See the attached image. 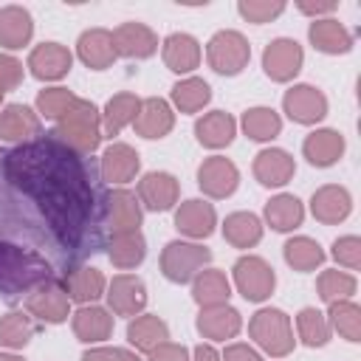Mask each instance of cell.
Instances as JSON below:
<instances>
[{
	"instance_id": "cell-1",
	"label": "cell",
	"mask_w": 361,
	"mask_h": 361,
	"mask_svg": "<svg viewBox=\"0 0 361 361\" xmlns=\"http://www.w3.org/2000/svg\"><path fill=\"white\" fill-rule=\"evenodd\" d=\"M3 175L39 206L51 234L62 245L73 248L82 243L96 206L82 155L48 133L45 138L14 147L3 158Z\"/></svg>"
},
{
	"instance_id": "cell-2",
	"label": "cell",
	"mask_w": 361,
	"mask_h": 361,
	"mask_svg": "<svg viewBox=\"0 0 361 361\" xmlns=\"http://www.w3.org/2000/svg\"><path fill=\"white\" fill-rule=\"evenodd\" d=\"M51 276H54L51 262L42 254L23 248L17 243L0 240V296L3 299L31 293L39 282Z\"/></svg>"
},
{
	"instance_id": "cell-3",
	"label": "cell",
	"mask_w": 361,
	"mask_h": 361,
	"mask_svg": "<svg viewBox=\"0 0 361 361\" xmlns=\"http://www.w3.org/2000/svg\"><path fill=\"white\" fill-rule=\"evenodd\" d=\"M59 144H65L76 155H90L102 144V110L90 99H79L54 127L51 133Z\"/></svg>"
},
{
	"instance_id": "cell-4",
	"label": "cell",
	"mask_w": 361,
	"mask_h": 361,
	"mask_svg": "<svg viewBox=\"0 0 361 361\" xmlns=\"http://www.w3.org/2000/svg\"><path fill=\"white\" fill-rule=\"evenodd\" d=\"M248 336L271 358H285L296 347L290 316L279 307H259L248 322Z\"/></svg>"
},
{
	"instance_id": "cell-5",
	"label": "cell",
	"mask_w": 361,
	"mask_h": 361,
	"mask_svg": "<svg viewBox=\"0 0 361 361\" xmlns=\"http://www.w3.org/2000/svg\"><path fill=\"white\" fill-rule=\"evenodd\" d=\"M209 262L212 248L195 240H169L161 251V274L175 285L192 282L203 268H209Z\"/></svg>"
},
{
	"instance_id": "cell-6",
	"label": "cell",
	"mask_w": 361,
	"mask_h": 361,
	"mask_svg": "<svg viewBox=\"0 0 361 361\" xmlns=\"http://www.w3.org/2000/svg\"><path fill=\"white\" fill-rule=\"evenodd\" d=\"M206 59H209V68L214 73L237 76L251 59V45H248L245 34H240L234 28H220L206 42Z\"/></svg>"
},
{
	"instance_id": "cell-7",
	"label": "cell",
	"mask_w": 361,
	"mask_h": 361,
	"mask_svg": "<svg viewBox=\"0 0 361 361\" xmlns=\"http://www.w3.org/2000/svg\"><path fill=\"white\" fill-rule=\"evenodd\" d=\"M231 276H234V288L240 290V296L245 302H265L271 299L274 288H276V274L274 268L257 257V254H243L234 268H231Z\"/></svg>"
},
{
	"instance_id": "cell-8",
	"label": "cell",
	"mask_w": 361,
	"mask_h": 361,
	"mask_svg": "<svg viewBox=\"0 0 361 361\" xmlns=\"http://www.w3.org/2000/svg\"><path fill=\"white\" fill-rule=\"evenodd\" d=\"M144 220V209L135 197V192L118 186L110 189L102 197V226L107 228V234H127V231H138Z\"/></svg>"
},
{
	"instance_id": "cell-9",
	"label": "cell",
	"mask_w": 361,
	"mask_h": 361,
	"mask_svg": "<svg viewBox=\"0 0 361 361\" xmlns=\"http://www.w3.org/2000/svg\"><path fill=\"white\" fill-rule=\"evenodd\" d=\"M25 310L42 324H62L71 316V296L62 279H45L25 296Z\"/></svg>"
},
{
	"instance_id": "cell-10",
	"label": "cell",
	"mask_w": 361,
	"mask_h": 361,
	"mask_svg": "<svg viewBox=\"0 0 361 361\" xmlns=\"http://www.w3.org/2000/svg\"><path fill=\"white\" fill-rule=\"evenodd\" d=\"M302 65H305V51L290 37H276L262 48V71L271 82L285 85V82L296 79Z\"/></svg>"
},
{
	"instance_id": "cell-11",
	"label": "cell",
	"mask_w": 361,
	"mask_h": 361,
	"mask_svg": "<svg viewBox=\"0 0 361 361\" xmlns=\"http://www.w3.org/2000/svg\"><path fill=\"white\" fill-rule=\"evenodd\" d=\"M104 299H107V310L113 316H138L147 307V285L141 276L135 274H116L107 288H104Z\"/></svg>"
},
{
	"instance_id": "cell-12",
	"label": "cell",
	"mask_w": 361,
	"mask_h": 361,
	"mask_svg": "<svg viewBox=\"0 0 361 361\" xmlns=\"http://www.w3.org/2000/svg\"><path fill=\"white\" fill-rule=\"evenodd\" d=\"M282 110L290 121L296 124H319L324 116H327V96L316 87V85H293L285 90L282 96Z\"/></svg>"
},
{
	"instance_id": "cell-13",
	"label": "cell",
	"mask_w": 361,
	"mask_h": 361,
	"mask_svg": "<svg viewBox=\"0 0 361 361\" xmlns=\"http://www.w3.org/2000/svg\"><path fill=\"white\" fill-rule=\"evenodd\" d=\"M197 186L206 197L223 200V197L234 195V189L240 186V169L226 155H209L197 166Z\"/></svg>"
},
{
	"instance_id": "cell-14",
	"label": "cell",
	"mask_w": 361,
	"mask_h": 361,
	"mask_svg": "<svg viewBox=\"0 0 361 361\" xmlns=\"http://www.w3.org/2000/svg\"><path fill=\"white\" fill-rule=\"evenodd\" d=\"M25 68L39 82H59L73 68V54L62 42H39L31 48Z\"/></svg>"
},
{
	"instance_id": "cell-15",
	"label": "cell",
	"mask_w": 361,
	"mask_h": 361,
	"mask_svg": "<svg viewBox=\"0 0 361 361\" xmlns=\"http://www.w3.org/2000/svg\"><path fill=\"white\" fill-rule=\"evenodd\" d=\"M141 209L149 212H169L175 209L178 197H180V183L172 172H147L138 178V192H135Z\"/></svg>"
},
{
	"instance_id": "cell-16",
	"label": "cell",
	"mask_w": 361,
	"mask_h": 361,
	"mask_svg": "<svg viewBox=\"0 0 361 361\" xmlns=\"http://www.w3.org/2000/svg\"><path fill=\"white\" fill-rule=\"evenodd\" d=\"M42 130V118L37 116V110H31L28 104L11 102L3 104L0 110V141L6 144H28L34 138H39Z\"/></svg>"
},
{
	"instance_id": "cell-17",
	"label": "cell",
	"mask_w": 361,
	"mask_h": 361,
	"mask_svg": "<svg viewBox=\"0 0 361 361\" xmlns=\"http://www.w3.org/2000/svg\"><path fill=\"white\" fill-rule=\"evenodd\" d=\"M99 172H102V180H107L110 186H124L130 180L138 178L141 172V155L124 144V141H113L102 158H99Z\"/></svg>"
},
{
	"instance_id": "cell-18",
	"label": "cell",
	"mask_w": 361,
	"mask_h": 361,
	"mask_svg": "<svg viewBox=\"0 0 361 361\" xmlns=\"http://www.w3.org/2000/svg\"><path fill=\"white\" fill-rule=\"evenodd\" d=\"M175 228L189 240H206L217 228V212L203 197H189L175 209Z\"/></svg>"
},
{
	"instance_id": "cell-19",
	"label": "cell",
	"mask_w": 361,
	"mask_h": 361,
	"mask_svg": "<svg viewBox=\"0 0 361 361\" xmlns=\"http://www.w3.org/2000/svg\"><path fill=\"white\" fill-rule=\"evenodd\" d=\"M113 45H116V54L124 59H149L158 51V34L147 23L127 20L121 25H116Z\"/></svg>"
},
{
	"instance_id": "cell-20",
	"label": "cell",
	"mask_w": 361,
	"mask_h": 361,
	"mask_svg": "<svg viewBox=\"0 0 361 361\" xmlns=\"http://www.w3.org/2000/svg\"><path fill=\"white\" fill-rule=\"evenodd\" d=\"M197 333L212 344V341H228L237 338L243 330V316L231 305H214V307H200L195 319Z\"/></svg>"
},
{
	"instance_id": "cell-21",
	"label": "cell",
	"mask_w": 361,
	"mask_h": 361,
	"mask_svg": "<svg viewBox=\"0 0 361 361\" xmlns=\"http://www.w3.org/2000/svg\"><path fill=\"white\" fill-rule=\"evenodd\" d=\"M76 56L90 71H107L118 59L116 45H113V31L99 28V25L82 31L76 39Z\"/></svg>"
},
{
	"instance_id": "cell-22",
	"label": "cell",
	"mask_w": 361,
	"mask_h": 361,
	"mask_svg": "<svg viewBox=\"0 0 361 361\" xmlns=\"http://www.w3.org/2000/svg\"><path fill=\"white\" fill-rule=\"evenodd\" d=\"M353 212V195L338 183H324L310 197V214L324 226H338Z\"/></svg>"
},
{
	"instance_id": "cell-23",
	"label": "cell",
	"mask_w": 361,
	"mask_h": 361,
	"mask_svg": "<svg viewBox=\"0 0 361 361\" xmlns=\"http://www.w3.org/2000/svg\"><path fill=\"white\" fill-rule=\"evenodd\" d=\"M113 313L102 305H79L76 313H71V327L73 336L82 344H104L113 336Z\"/></svg>"
},
{
	"instance_id": "cell-24",
	"label": "cell",
	"mask_w": 361,
	"mask_h": 361,
	"mask_svg": "<svg viewBox=\"0 0 361 361\" xmlns=\"http://www.w3.org/2000/svg\"><path fill=\"white\" fill-rule=\"evenodd\" d=\"M133 127H135V133L141 138H149V141L166 138L172 133V127H175V110L161 96L141 99V107H138V116H135Z\"/></svg>"
},
{
	"instance_id": "cell-25",
	"label": "cell",
	"mask_w": 361,
	"mask_h": 361,
	"mask_svg": "<svg viewBox=\"0 0 361 361\" xmlns=\"http://www.w3.org/2000/svg\"><path fill=\"white\" fill-rule=\"evenodd\" d=\"M344 147H347V141H344V135H341L338 130H333V127H319V130H313L310 135H305V141H302V155L307 158L310 166L327 169V166H333V164L341 161Z\"/></svg>"
},
{
	"instance_id": "cell-26",
	"label": "cell",
	"mask_w": 361,
	"mask_h": 361,
	"mask_svg": "<svg viewBox=\"0 0 361 361\" xmlns=\"http://www.w3.org/2000/svg\"><path fill=\"white\" fill-rule=\"evenodd\" d=\"M251 169H254V178H257L262 186L276 189V186H285V183L293 178L296 161H293V155H290L288 149H282V147H265V149L257 152Z\"/></svg>"
},
{
	"instance_id": "cell-27",
	"label": "cell",
	"mask_w": 361,
	"mask_h": 361,
	"mask_svg": "<svg viewBox=\"0 0 361 361\" xmlns=\"http://www.w3.org/2000/svg\"><path fill=\"white\" fill-rule=\"evenodd\" d=\"M161 56H164V65L172 73H192L200 65L203 51H200V42L192 34L175 31L161 42Z\"/></svg>"
},
{
	"instance_id": "cell-28",
	"label": "cell",
	"mask_w": 361,
	"mask_h": 361,
	"mask_svg": "<svg viewBox=\"0 0 361 361\" xmlns=\"http://www.w3.org/2000/svg\"><path fill=\"white\" fill-rule=\"evenodd\" d=\"M237 135V118L226 110H209L195 121V138L206 149H223Z\"/></svg>"
},
{
	"instance_id": "cell-29",
	"label": "cell",
	"mask_w": 361,
	"mask_h": 361,
	"mask_svg": "<svg viewBox=\"0 0 361 361\" xmlns=\"http://www.w3.org/2000/svg\"><path fill=\"white\" fill-rule=\"evenodd\" d=\"M62 285H65L71 302H76V305H93L96 299L104 296L107 279H104V274H102L99 268H93V265H79V268L65 271Z\"/></svg>"
},
{
	"instance_id": "cell-30",
	"label": "cell",
	"mask_w": 361,
	"mask_h": 361,
	"mask_svg": "<svg viewBox=\"0 0 361 361\" xmlns=\"http://www.w3.org/2000/svg\"><path fill=\"white\" fill-rule=\"evenodd\" d=\"M127 341L135 353L149 355L155 347L169 341V324L155 313H138L127 324Z\"/></svg>"
},
{
	"instance_id": "cell-31",
	"label": "cell",
	"mask_w": 361,
	"mask_h": 361,
	"mask_svg": "<svg viewBox=\"0 0 361 361\" xmlns=\"http://www.w3.org/2000/svg\"><path fill=\"white\" fill-rule=\"evenodd\" d=\"M307 39L316 51L322 54H330V56H338V54H347L353 48V34L347 31L344 23H338L336 17H322V20H313L310 28H307Z\"/></svg>"
},
{
	"instance_id": "cell-32",
	"label": "cell",
	"mask_w": 361,
	"mask_h": 361,
	"mask_svg": "<svg viewBox=\"0 0 361 361\" xmlns=\"http://www.w3.org/2000/svg\"><path fill=\"white\" fill-rule=\"evenodd\" d=\"M34 37V17L23 6H3L0 8V45L6 51H20Z\"/></svg>"
},
{
	"instance_id": "cell-33",
	"label": "cell",
	"mask_w": 361,
	"mask_h": 361,
	"mask_svg": "<svg viewBox=\"0 0 361 361\" xmlns=\"http://www.w3.org/2000/svg\"><path fill=\"white\" fill-rule=\"evenodd\" d=\"M231 296V282L226 271L220 268H203L192 279V299L197 307H214V305H228Z\"/></svg>"
},
{
	"instance_id": "cell-34",
	"label": "cell",
	"mask_w": 361,
	"mask_h": 361,
	"mask_svg": "<svg viewBox=\"0 0 361 361\" xmlns=\"http://www.w3.org/2000/svg\"><path fill=\"white\" fill-rule=\"evenodd\" d=\"M138 107H141V99L135 93L121 90V93L110 96L107 104H104V110H102V133L110 135V138L118 135L124 127H130L135 121Z\"/></svg>"
},
{
	"instance_id": "cell-35",
	"label": "cell",
	"mask_w": 361,
	"mask_h": 361,
	"mask_svg": "<svg viewBox=\"0 0 361 361\" xmlns=\"http://www.w3.org/2000/svg\"><path fill=\"white\" fill-rule=\"evenodd\" d=\"M262 217H265V223H268L274 231H293V228H299L302 220H305V206H302V200H299L296 195L282 192V195H274V197L265 203Z\"/></svg>"
},
{
	"instance_id": "cell-36",
	"label": "cell",
	"mask_w": 361,
	"mask_h": 361,
	"mask_svg": "<svg viewBox=\"0 0 361 361\" xmlns=\"http://www.w3.org/2000/svg\"><path fill=\"white\" fill-rule=\"evenodd\" d=\"M262 220L254 212H231L223 220V237L234 248H254L262 240Z\"/></svg>"
},
{
	"instance_id": "cell-37",
	"label": "cell",
	"mask_w": 361,
	"mask_h": 361,
	"mask_svg": "<svg viewBox=\"0 0 361 361\" xmlns=\"http://www.w3.org/2000/svg\"><path fill=\"white\" fill-rule=\"evenodd\" d=\"M107 257L118 271L138 268L147 257V240L141 231H127V234H113L107 243Z\"/></svg>"
},
{
	"instance_id": "cell-38",
	"label": "cell",
	"mask_w": 361,
	"mask_h": 361,
	"mask_svg": "<svg viewBox=\"0 0 361 361\" xmlns=\"http://www.w3.org/2000/svg\"><path fill=\"white\" fill-rule=\"evenodd\" d=\"M39 324L28 310H8L6 316H0V347L6 350H23L34 336H37Z\"/></svg>"
},
{
	"instance_id": "cell-39",
	"label": "cell",
	"mask_w": 361,
	"mask_h": 361,
	"mask_svg": "<svg viewBox=\"0 0 361 361\" xmlns=\"http://www.w3.org/2000/svg\"><path fill=\"white\" fill-rule=\"evenodd\" d=\"M172 110H180V113H200L209 102H212V87L206 79L200 76H186L180 82L172 85Z\"/></svg>"
},
{
	"instance_id": "cell-40",
	"label": "cell",
	"mask_w": 361,
	"mask_h": 361,
	"mask_svg": "<svg viewBox=\"0 0 361 361\" xmlns=\"http://www.w3.org/2000/svg\"><path fill=\"white\" fill-rule=\"evenodd\" d=\"M282 257H285V262H288L293 271L307 274V271H316V268L324 262L327 254H324V248H322L313 237L296 234V237L285 240V245H282Z\"/></svg>"
},
{
	"instance_id": "cell-41",
	"label": "cell",
	"mask_w": 361,
	"mask_h": 361,
	"mask_svg": "<svg viewBox=\"0 0 361 361\" xmlns=\"http://www.w3.org/2000/svg\"><path fill=\"white\" fill-rule=\"evenodd\" d=\"M240 127L251 141H274L282 133V118H279V113L274 107L257 104V107H248L243 113Z\"/></svg>"
},
{
	"instance_id": "cell-42",
	"label": "cell",
	"mask_w": 361,
	"mask_h": 361,
	"mask_svg": "<svg viewBox=\"0 0 361 361\" xmlns=\"http://www.w3.org/2000/svg\"><path fill=\"white\" fill-rule=\"evenodd\" d=\"M324 316L330 322V330H336L341 338H347L350 344H358L361 341V307L353 299L327 305V313Z\"/></svg>"
},
{
	"instance_id": "cell-43",
	"label": "cell",
	"mask_w": 361,
	"mask_h": 361,
	"mask_svg": "<svg viewBox=\"0 0 361 361\" xmlns=\"http://www.w3.org/2000/svg\"><path fill=\"white\" fill-rule=\"evenodd\" d=\"M296 336H299V341L305 347H313L316 350V347H324L330 341L333 330H330L327 316L319 307H302L296 313Z\"/></svg>"
},
{
	"instance_id": "cell-44",
	"label": "cell",
	"mask_w": 361,
	"mask_h": 361,
	"mask_svg": "<svg viewBox=\"0 0 361 361\" xmlns=\"http://www.w3.org/2000/svg\"><path fill=\"white\" fill-rule=\"evenodd\" d=\"M358 282L353 274L347 271H338V268H327L319 274L316 279V290H319V299L324 305H333V302H344V299H353Z\"/></svg>"
},
{
	"instance_id": "cell-45",
	"label": "cell",
	"mask_w": 361,
	"mask_h": 361,
	"mask_svg": "<svg viewBox=\"0 0 361 361\" xmlns=\"http://www.w3.org/2000/svg\"><path fill=\"white\" fill-rule=\"evenodd\" d=\"M76 102H79V96H76L73 90H68V87H59V85L39 90L37 99H34L37 116H39V118H51V121H59Z\"/></svg>"
},
{
	"instance_id": "cell-46",
	"label": "cell",
	"mask_w": 361,
	"mask_h": 361,
	"mask_svg": "<svg viewBox=\"0 0 361 361\" xmlns=\"http://www.w3.org/2000/svg\"><path fill=\"white\" fill-rule=\"evenodd\" d=\"M237 11L243 20L254 23V25H265L285 11V3L282 0H240Z\"/></svg>"
},
{
	"instance_id": "cell-47",
	"label": "cell",
	"mask_w": 361,
	"mask_h": 361,
	"mask_svg": "<svg viewBox=\"0 0 361 361\" xmlns=\"http://www.w3.org/2000/svg\"><path fill=\"white\" fill-rule=\"evenodd\" d=\"M333 259L350 271H358L361 268V240L355 234H344L333 243Z\"/></svg>"
},
{
	"instance_id": "cell-48",
	"label": "cell",
	"mask_w": 361,
	"mask_h": 361,
	"mask_svg": "<svg viewBox=\"0 0 361 361\" xmlns=\"http://www.w3.org/2000/svg\"><path fill=\"white\" fill-rule=\"evenodd\" d=\"M23 76H25L23 62L11 54H0V93H8L14 87H20Z\"/></svg>"
},
{
	"instance_id": "cell-49",
	"label": "cell",
	"mask_w": 361,
	"mask_h": 361,
	"mask_svg": "<svg viewBox=\"0 0 361 361\" xmlns=\"http://www.w3.org/2000/svg\"><path fill=\"white\" fill-rule=\"evenodd\" d=\"M82 361H141L135 350L130 347H107V344H93L90 350L82 353Z\"/></svg>"
},
{
	"instance_id": "cell-50",
	"label": "cell",
	"mask_w": 361,
	"mask_h": 361,
	"mask_svg": "<svg viewBox=\"0 0 361 361\" xmlns=\"http://www.w3.org/2000/svg\"><path fill=\"white\" fill-rule=\"evenodd\" d=\"M147 361H192V355H189V350H186L183 344L164 341L161 347H155V350L147 355Z\"/></svg>"
},
{
	"instance_id": "cell-51",
	"label": "cell",
	"mask_w": 361,
	"mask_h": 361,
	"mask_svg": "<svg viewBox=\"0 0 361 361\" xmlns=\"http://www.w3.org/2000/svg\"><path fill=\"white\" fill-rule=\"evenodd\" d=\"M220 361H262V355L251 347V344H243V341H231L226 344Z\"/></svg>"
},
{
	"instance_id": "cell-52",
	"label": "cell",
	"mask_w": 361,
	"mask_h": 361,
	"mask_svg": "<svg viewBox=\"0 0 361 361\" xmlns=\"http://www.w3.org/2000/svg\"><path fill=\"white\" fill-rule=\"evenodd\" d=\"M296 8L302 14H307V17H313V20H322V17H330L338 8V3L336 0H327V3H299Z\"/></svg>"
},
{
	"instance_id": "cell-53",
	"label": "cell",
	"mask_w": 361,
	"mask_h": 361,
	"mask_svg": "<svg viewBox=\"0 0 361 361\" xmlns=\"http://www.w3.org/2000/svg\"><path fill=\"white\" fill-rule=\"evenodd\" d=\"M192 361H220V353L214 350V344L203 341V344H197L192 350Z\"/></svg>"
},
{
	"instance_id": "cell-54",
	"label": "cell",
	"mask_w": 361,
	"mask_h": 361,
	"mask_svg": "<svg viewBox=\"0 0 361 361\" xmlns=\"http://www.w3.org/2000/svg\"><path fill=\"white\" fill-rule=\"evenodd\" d=\"M0 361H25V358L17 355V353H11V350H0Z\"/></svg>"
},
{
	"instance_id": "cell-55",
	"label": "cell",
	"mask_w": 361,
	"mask_h": 361,
	"mask_svg": "<svg viewBox=\"0 0 361 361\" xmlns=\"http://www.w3.org/2000/svg\"><path fill=\"white\" fill-rule=\"evenodd\" d=\"M0 104H3V93H0Z\"/></svg>"
},
{
	"instance_id": "cell-56",
	"label": "cell",
	"mask_w": 361,
	"mask_h": 361,
	"mask_svg": "<svg viewBox=\"0 0 361 361\" xmlns=\"http://www.w3.org/2000/svg\"><path fill=\"white\" fill-rule=\"evenodd\" d=\"M0 158H3V155H0Z\"/></svg>"
}]
</instances>
